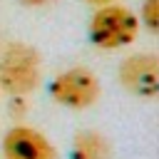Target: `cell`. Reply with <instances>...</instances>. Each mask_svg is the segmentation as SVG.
Wrapping results in <instances>:
<instances>
[{"label":"cell","mask_w":159,"mask_h":159,"mask_svg":"<svg viewBox=\"0 0 159 159\" xmlns=\"http://www.w3.org/2000/svg\"><path fill=\"white\" fill-rule=\"evenodd\" d=\"M2 157L5 159H60L55 144L37 129L17 124L2 137Z\"/></svg>","instance_id":"obj_5"},{"label":"cell","mask_w":159,"mask_h":159,"mask_svg":"<svg viewBox=\"0 0 159 159\" xmlns=\"http://www.w3.org/2000/svg\"><path fill=\"white\" fill-rule=\"evenodd\" d=\"M0 92H2V89H0Z\"/></svg>","instance_id":"obj_10"},{"label":"cell","mask_w":159,"mask_h":159,"mask_svg":"<svg viewBox=\"0 0 159 159\" xmlns=\"http://www.w3.org/2000/svg\"><path fill=\"white\" fill-rule=\"evenodd\" d=\"M139 17H142L144 27L157 35L159 32V0H144L142 10H139Z\"/></svg>","instance_id":"obj_7"},{"label":"cell","mask_w":159,"mask_h":159,"mask_svg":"<svg viewBox=\"0 0 159 159\" xmlns=\"http://www.w3.org/2000/svg\"><path fill=\"white\" fill-rule=\"evenodd\" d=\"M42 77V57L27 42H10L0 52V89L12 97L30 94Z\"/></svg>","instance_id":"obj_1"},{"label":"cell","mask_w":159,"mask_h":159,"mask_svg":"<svg viewBox=\"0 0 159 159\" xmlns=\"http://www.w3.org/2000/svg\"><path fill=\"white\" fill-rule=\"evenodd\" d=\"M117 77L129 94L139 99H154L159 92V60L154 52H134L122 60Z\"/></svg>","instance_id":"obj_4"},{"label":"cell","mask_w":159,"mask_h":159,"mask_svg":"<svg viewBox=\"0 0 159 159\" xmlns=\"http://www.w3.org/2000/svg\"><path fill=\"white\" fill-rule=\"evenodd\" d=\"M50 94L57 104H62L67 109H87L99 99L102 87L92 70L70 67L50 82Z\"/></svg>","instance_id":"obj_3"},{"label":"cell","mask_w":159,"mask_h":159,"mask_svg":"<svg viewBox=\"0 0 159 159\" xmlns=\"http://www.w3.org/2000/svg\"><path fill=\"white\" fill-rule=\"evenodd\" d=\"M139 17L124 5H99L89 20V40L99 50H119L137 40Z\"/></svg>","instance_id":"obj_2"},{"label":"cell","mask_w":159,"mask_h":159,"mask_svg":"<svg viewBox=\"0 0 159 159\" xmlns=\"http://www.w3.org/2000/svg\"><path fill=\"white\" fill-rule=\"evenodd\" d=\"M84 2H89V5H109L114 0H84Z\"/></svg>","instance_id":"obj_9"},{"label":"cell","mask_w":159,"mask_h":159,"mask_svg":"<svg viewBox=\"0 0 159 159\" xmlns=\"http://www.w3.org/2000/svg\"><path fill=\"white\" fill-rule=\"evenodd\" d=\"M70 159H112V149L104 134L94 129H82L72 139Z\"/></svg>","instance_id":"obj_6"},{"label":"cell","mask_w":159,"mask_h":159,"mask_svg":"<svg viewBox=\"0 0 159 159\" xmlns=\"http://www.w3.org/2000/svg\"><path fill=\"white\" fill-rule=\"evenodd\" d=\"M22 5H27V7H40V5H50V2H55V0H20Z\"/></svg>","instance_id":"obj_8"}]
</instances>
